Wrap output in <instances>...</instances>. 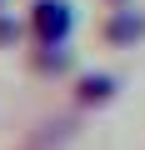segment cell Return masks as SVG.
<instances>
[{
  "label": "cell",
  "mask_w": 145,
  "mask_h": 150,
  "mask_svg": "<svg viewBox=\"0 0 145 150\" xmlns=\"http://www.w3.org/2000/svg\"><path fill=\"white\" fill-rule=\"evenodd\" d=\"M70 25H75L70 0H35V5H30V35L40 45H65Z\"/></svg>",
  "instance_id": "1"
},
{
  "label": "cell",
  "mask_w": 145,
  "mask_h": 150,
  "mask_svg": "<svg viewBox=\"0 0 145 150\" xmlns=\"http://www.w3.org/2000/svg\"><path fill=\"white\" fill-rule=\"evenodd\" d=\"M100 40L105 45H135V40H145V15L140 10H115L100 25Z\"/></svg>",
  "instance_id": "2"
},
{
  "label": "cell",
  "mask_w": 145,
  "mask_h": 150,
  "mask_svg": "<svg viewBox=\"0 0 145 150\" xmlns=\"http://www.w3.org/2000/svg\"><path fill=\"white\" fill-rule=\"evenodd\" d=\"M75 100H80V105H105V100H115V75H80Z\"/></svg>",
  "instance_id": "3"
},
{
  "label": "cell",
  "mask_w": 145,
  "mask_h": 150,
  "mask_svg": "<svg viewBox=\"0 0 145 150\" xmlns=\"http://www.w3.org/2000/svg\"><path fill=\"white\" fill-rule=\"evenodd\" d=\"M20 40V25H15V15H5V10H0V50H5V45H15Z\"/></svg>",
  "instance_id": "4"
},
{
  "label": "cell",
  "mask_w": 145,
  "mask_h": 150,
  "mask_svg": "<svg viewBox=\"0 0 145 150\" xmlns=\"http://www.w3.org/2000/svg\"><path fill=\"white\" fill-rule=\"evenodd\" d=\"M110 5H115V10H120V5H125V0H110Z\"/></svg>",
  "instance_id": "5"
}]
</instances>
